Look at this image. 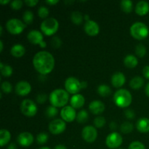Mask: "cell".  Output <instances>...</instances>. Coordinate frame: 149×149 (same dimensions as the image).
I'll list each match as a JSON object with an SVG mask.
<instances>
[{
  "label": "cell",
  "mask_w": 149,
  "mask_h": 149,
  "mask_svg": "<svg viewBox=\"0 0 149 149\" xmlns=\"http://www.w3.org/2000/svg\"><path fill=\"white\" fill-rule=\"evenodd\" d=\"M33 65L35 69L42 75H45L53 70L55 59L51 53L47 51L38 52L33 59Z\"/></svg>",
  "instance_id": "obj_1"
},
{
  "label": "cell",
  "mask_w": 149,
  "mask_h": 149,
  "mask_svg": "<svg viewBox=\"0 0 149 149\" xmlns=\"http://www.w3.org/2000/svg\"><path fill=\"white\" fill-rule=\"evenodd\" d=\"M69 95L66 90L57 89L52 91L49 95V101L52 106L56 108L65 107L68 103Z\"/></svg>",
  "instance_id": "obj_2"
},
{
  "label": "cell",
  "mask_w": 149,
  "mask_h": 149,
  "mask_svg": "<svg viewBox=\"0 0 149 149\" xmlns=\"http://www.w3.org/2000/svg\"><path fill=\"white\" fill-rule=\"evenodd\" d=\"M113 100L118 107L127 108L132 103V95L128 90L120 89L115 93Z\"/></svg>",
  "instance_id": "obj_3"
},
{
  "label": "cell",
  "mask_w": 149,
  "mask_h": 149,
  "mask_svg": "<svg viewBox=\"0 0 149 149\" xmlns=\"http://www.w3.org/2000/svg\"><path fill=\"white\" fill-rule=\"evenodd\" d=\"M130 33L132 37L138 40L146 39L149 34L148 28L142 22H136L130 28Z\"/></svg>",
  "instance_id": "obj_4"
},
{
  "label": "cell",
  "mask_w": 149,
  "mask_h": 149,
  "mask_svg": "<svg viewBox=\"0 0 149 149\" xmlns=\"http://www.w3.org/2000/svg\"><path fill=\"white\" fill-rule=\"evenodd\" d=\"M41 30L46 36H51L57 32L59 28L58 21L54 17H49L44 20L41 24Z\"/></svg>",
  "instance_id": "obj_5"
},
{
  "label": "cell",
  "mask_w": 149,
  "mask_h": 149,
  "mask_svg": "<svg viewBox=\"0 0 149 149\" xmlns=\"http://www.w3.org/2000/svg\"><path fill=\"white\" fill-rule=\"evenodd\" d=\"M26 26L21 20L16 18L10 19L6 23L7 30L12 34H19L24 30Z\"/></svg>",
  "instance_id": "obj_6"
},
{
  "label": "cell",
  "mask_w": 149,
  "mask_h": 149,
  "mask_svg": "<svg viewBox=\"0 0 149 149\" xmlns=\"http://www.w3.org/2000/svg\"><path fill=\"white\" fill-rule=\"evenodd\" d=\"M20 110L25 116L32 117L35 116L37 112V106L31 100L26 99L22 101L20 105Z\"/></svg>",
  "instance_id": "obj_7"
},
{
  "label": "cell",
  "mask_w": 149,
  "mask_h": 149,
  "mask_svg": "<svg viewBox=\"0 0 149 149\" xmlns=\"http://www.w3.org/2000/svg\"><path fill=\"white\" fill-rule=\"evenodd\" d=\"M65 88L70 94L77 95L81 90V82L74 77H69L65 81Z\"/></svg>",
  "instance_id": "obj_8"
},
{
  "label": "cell",
  "mask_w": 149,
  "mask_h": 149,
  "mask_svg": "<svg viewBox=\"0 0 149 149\" xmlns=\"http://www.w3.org/2000/svg\"><path fill=\"white\" fill-rule=\"evenodd\" d=\"M122 142H123V138H122V135L118 132H115L109 134L106 140V146L109 148L111 149L119 148L122 145Z\"/></svg>",
  "instance_id": "obj_9"
},
{
  "label": "cell",
  "mask_w": 149,
  "mask_h": 149,
  "mask_svg": "<svg viewBox=\"0 0 149 149\" xmlns=\"http://www.w3.org/2000/svg\"><path fill=\"white\" fill-rule=\"evenodd\" d=\"M66 127L65 121L62 119H57L55 120L52 121L49 125V132L53 135H59L64 132Z\"/></svg>",
  "instance_id": "obj_10"
},
{
  "label": "cell",
  "mask_w": 149,
  "mask_h": 149,
  "mask_svg": "<svg viewBox=\"0 0 149 149\" xmlns=\"http://www.w3.org/2000/svg\"><path fill=\"white\" fill-rule=\"evenodd\" d=\"M27 39L33 45H39L42 48H45L46 47V43L43 41V35L39 31L33 30L29 32L28 33Z\"/></svg>",
  "instance_id": "obj_11"
},
{
  "label": "cell",
  "mask_w": 149,
  "mask_h": 149,
  "mask_svg": "<svg viewBox=\"0 0 149 149\" xmlns=\"http://www.w3.org/2000/svg\"><path fill=\"white\" fill-rule=\"evenodd\" d=\"M81 136L86 142L93 143L97 138V132L94 127L86 126L81 131Z\"/></svg>",
  "instance_id": "obj_12"
},
{
  "label": "cell",
  "mask_w": 149,
  "mask_h": 149,
  "mask_svg": "<svg viewBox=\"0 0 149 149\" xmlns=\"http://www.w3.org/2000/svg\"><path fill=\"white\" fill-rule=\"evenodd\" d=\"M61 116L63 120L67 122H71L77 118L75 109L70 106H66L62 109Z\"/></svg>",
  "instance_id": "obj_13"
},
{
  "label": "cell",
  "mask_w": 149,
  "mask_h": 149,
  "mask_svg": "<svg viewBox=\"0 0 149 149\" xmlns=\"http://www.w3.org/2000/svg\"><path fill=\"white\" fill-rule=\"evenodd\" d=\"M17 143L23 147L30 146L33 142V136L28 132H21L17 138Z\"/></svg>",
  "instance_id": "obj_14"
},
{
  "label": "cell",
  "mask_w": 149,
  "mask_h": 149,
  "mask_svg": "<svg viewBox=\"0 0 149 149\" xmlns=\"http://www.w3.org/2000/svg\"><path fill=\"white\" fill-rule=\"evenodd\" d=\"M84 29L86 33L91 36H96V35L98 34L99 31H100V27H99L98 24L95 21L90 20L88 21H86Z\"/></svg>",
  "instance_id": "obj_15"
},
{
  "label": "cell",
  "mask_w": 149,
  "mask_h": 149,
  "mask_svg": "<svg viewBox=\"0 0 149 149\" xmlns=\"http://www.w3.org/2000/svg\"><path fill=\"white\" fill-rule=\"evenodd\" d=\"M31 90V86L28 81H20L16 84L15 92L20 96L27 95Z\"/></svg>",
  "instance_id": "obj_16"
},
{
  "label": "cell",
  "mask_w": 149,
  "mask_h": 149,
  "mask_svg": "<svg viewBox=\"0 0 149 149\" xmlns=\"http://www.w3.org/2000/svg\"><path fill=\"white\" fill-rule=\"evenodd\" d=\"M89 109L94 114H100L105 110V105L100 100H93L89 105Z\"/></svg>",
  "instance_id": "obj_17"
},
{
  "label": "cell",
  "mask_w": 149,
  "mask_h": 149,
  "mask_svg": "<svg viewBox=\"0 0 149 149\" xmlns=\"http://www.w3.org/2000/svg\"><path fill=\"white\" fill-rule=\"evenodd\" d=\"M126 79L124 74L121 72H116L112 76L111 84L116 88H119L125 84Z\"/></svg>",
  "instance_id": "obj_18"
},
{
  "label": "cell",
  "mask_w": 149,
  "mask_h": 149,
  "mask_svg": "<svg viewBox=\"0 0 149 149\" xmlns=\"http://www.w3.org/2000/svg\"><path fill=\"white\" fill-rule=\"evenodd\" d=\"M84 102H85L84 97L80 94L74 95V96H72L71 100H70L71 106L74 108V109H80V108L82 107L84 104Z\"/></svg>",
  "instance_id": "obj_19"
},
{
  "label": "cell",
  "mask_w": 149,
  "mask_h": 149,
  "mask_svg": "<svg viewBox=\"0 0 149 149\" xmlns=\"http://www.w3.org/2000/svg\"><path fill=\"white\" fill-rule=\"evenodd\" d=\"M149 12V4L146 1H140L135 6V13L143 16L148 14Z\"/></svg>",
  "instance_id": "obj_20"
},
{
  "label": "cell",
  "mask_w": 149,
  "mask_h": 149,
  "mask_svg": "<svg viewBox=\"0 0 149 149\" xmlns=\"http://www.w3.org/2000/svg\"><path fill=\"white\" fill-rule=\"evenodd\" d=\"M137 130L140 132L146 133L149 132V119L148 118H141L137 122Z\"/></svg>",
  "instance_id": "obj_21"
},
{
  "label": "cell",
  "mask_w": 149,
  "mask_h": 149,
  "mask_svg": "<svg viewBox=\"0 0 149 149\" xmlns=\"http://www.w3.org/2000/svg\"><path fill=\"white\" fill-rule=\"evenodd\" d=\"M11 54L15 58H20V57L23 56V55L26 52V49L22 45H15L12 47L11 48Z\"/></svg>",
  "instance_id": "obj_22"
},
{
  "label": "cell",
  "mask_w": 149,
  "mask_h": 149,
  "mask_svg": "<svg viewBox=\"0 0 149 149\" xmlns=\"http://www.w3.org/2000/svg\"><path fill=\"white\" fill-rule=\"evenodd\" d=\"M124 63H125V66L127 67V68H133L137 66L138 63V61L136 57L132 55H129L125 57V60H124Z\"/></svg>",
  "instance_id": "obj_23"
},
{
  "label": "cell",
  "mask_w": 149,
  "mask_h": 149,
  "mask_svg": "<svg viewBox=\"0 0 149 149\" xmlns=\"http://www.w3.org/2000/svg\"><path fill=\"white\" fill-rule=\"evenodd\" d=\"M11 138L10 132L5 129H1L0 131V146L3 147L9 143Z\"/></svg>",
  "instance_id": "obj_24"
},
{
  "label": "cell",
  "mask_w": 149,
  "mask_h": 149,
  "mask_svg": "<svg viewBox=\"0 0 149 149\" xmlns=\"http://www.w3.org/2000/svg\"><path fill=\"white\" fill-rule=\"evenodd\" d=\"M144 84V79L141 77H135L132 79L130 82V86L132 89L138 90L141 88Z\"/></svg>",
  "instance_id": "obj_25"
},
{
  "label": "cell",
  "mask_w": 149,
  "mask_h": 149,
  "mask_svg": "<svg viewBox=\"0 0 149 149\" xmlns=\"http://www.w3.org/2000/svg\"><path fill=\"white\" fill-rule=\"evenodd\" d=\"M97 93L102 97H107L111 93V90L110 87L106 84H101L97 87Z\"/></svg>",
  "instance_id": "obj_26"
},
{
  "label": "cell",
  "mask_w": 149,
  "mask_h": 149,
  "mask_svg": "<svg viewBox=\"0 0 149 149\" xmlns=\"http://www.w3.org/2000/svg\"><path fill=\"white\" fill-rule=\"evenodd\" d=\"M0 68H1V74L3 77H9L13 74V68L10 65L4 64L3 63H0Z\"/></svg>",
  "instance_id": "obj_27"
},
{
  "label": "cell",
  "mask_w": 149,
  "mask_h": 149,
  "mask_svg": "<svg viewBox=\"0 0 149 149\" xmlns=\"http://www.w3.org/2000/svg\"><path fill=\"white\" fill-rule=\"evenodd\" d=\"M71 19L74 24L79 25L83 21V15L80 12L74 11L71 13Z\"/></svg>",
  "instance_id": "obj_28"
},
{
  "label": "cell",
  "mask_w": 149,
  "mask_h": 149,
  "mask_svg": "<svg viewBox=\"0 0 149 149\" xmlns=\"http://www.w3.org/2000/svg\"><path fill=\"white\" fill-rule=\"evenodd\" d=\"M121 8L125 13H130L132 10V1L130 0H123L121 1Z\"/></svg>",
  "instance_id": "obj_29"
},
{
  "label": "cell",
  "mask_w": 149,
  "mask_h": 149,
  "mask_svg": "<svg viewBox=\"0 0 149 149\" xmlns=\"http://www.w3.org/2000/svg\"><path fill=\"white\" fill-rule=\"evenodd\" d=\"M77 120L80 124H84L87 122V121L88 120V113L86 111V110H81L77 113Z\"/></svg>",
  "instance_id": "obj_30"
},
{
  "label": "cell",
  "mask_w": 149,
  "mask_h": 149,
  "mask_svg": "<svg viewBox=\"0 0 149 149\" xmlns=\"http://www.w3.org/2000/svg\"><path fill=\"white\" fill-rule=\"evenodd\" d=\"M120 130L122 133L128 134L132 131V130H133V125L130 122H125L121 125Z\"/></svg>",
  "instance_id": "obj_31"
},
{
  "label": "cell",
  "mask_w": 149,
  "mask_h": 149,
  "mask_svg": "<svg viewBox=\"0 0 149 149\" xmlns=\"http://www.w3.org/2000/svg\"><path fill=\"white\" fill-rule=\"evenodd\" d=\"M135 53L139 58H143L146 54V48L145 45L143 44H139L137 45L136 48H135Z\"/></svg>",
  "instance_id": "obj_32"
},
{
  "label": "cell",
  "mask_w": 149,
  "mask_h": 149,
  "mask_svg": "<svg viewBox=\"0 0 149 149\" xmlns=\"http://www.w3.org/2000/svg\"><path fill=\"white\" fill-rule=\"evenodd\" d=\"M58 113V111L56 107L53 106H49L47 109H46V112H45V114L47 116L48 118H54L57 116Z\"/></svg>",
  "instance_id": "obj_33"
},
{
  "label": "cell",
  "mask_w": 149,
  "mask_h": 149,
  "mask_svg": "<svg viewBox=\"0 0 149 149\" xmlns=\"http://www.w3.org/2000/svg\"><path fill=\"white\" fill-rule=\"evenodd\" d=\"M23 21L26 23V24H31L32 23L33 20V14L32 13L31 11L29 10H26L23 15Z\"/></svg>",
  "instance_id": "obj_34"
},
{
  "label": "cell",
  "mask_w": 149,
  "mask_h": 149,
  "mask_svg": "<svg viewBox=\"0 0 149 149\" xmlns=\"http://www.w3.org/2000/svg\"><path fill=\"white\" fill-rule=\"evenodd\" d=\"M48 135L45 132H41L36 137V141L39 144H45L48 141Z\"/></svg>",
  "instance_id": "obj_35"
},
{
  "label": "cell",
  "mask_w": 149,
  "mask_h": 149,
  "mask_svg": "<svg viewBox=\"0 0 149 149\" xmlns=\"http://www.w3.org/2000/svg\"><path fill=\"white\" fill-rule=\"evenodd\" d=\"M106 119L103 116H97L95 119L94 125L96 127L102 128L105 125H106Z\"/></svg>",
  "instance_id": "obj_36"
},
{
  "label": "cell",
  "mask_w": 149,
  "mask_h": 149,
  "mask_svg": "<svg viewBox=\"0 0 149 149\" xmlns=\"http://www.w3.org/2000/svg\"><path fill=\"white\" fill-rule=\"evenodd\" d=\"M1 90H2L4 93L9 94V93H11L12 90H13V86H12V84H10L9 81H4V82H2V84H1Z\"/></svg>",
  "instance_id": "obj_37"
},
{
  "label": "cell",
  "mask_w": 149,
  "mask_h": 149,
  "mask_svg": "<svg viewBox=\"0 0 149 149\" xmlns=\"http://www.w3.org/2000/svg\"><path fill=\"white\" fill-rule=\"evenodd\" d=\"M38 15L41 18H47L49 15V10L47 7L42 6L38 10Z\"/></svg>",
  "instance_id": "obj_38"
},
{
  "label": "cell",
  "mask_w": 149,
  "mask_h": 149,
  "mask_svg": "<svg viewBox=\"0 0 149 149\" xmlns=\"http://www.w3.org/2000/svg\"><path fill=\"white\" fill-rule=\"evenodd\" d=\"M61 45H62V41L58 36H54L52 37V40H51V45L52 47L54 48H59L61 47Z\"/></svg>",
  "instance_id": "obj_39"
},
{
  "label": "cell",
  "mask_w": 149,
  "mask_h": 149,
  "mask_svg": "<svg viewBox=\"0 0 149 149\" xmlns=\"http://www.w3.org/2000/svg\"><path fill=\"white\" fill-rule=\"evenodd\" d=\"M128 149H146L145 146L139 141H134L129 146Z\"/></svg>",
  "instance_id": "obj_40"
},
{
  "label": "cell",
  "mask_w": 149,
  "mask_h": 149,
  "mask_svg": "<svg viewBox=\"0 0 149 149\" xmlns=\"http://www.w3.org/2000/svg\"><path fill=\"white\" fill-rule=\"evenodd\" d=\"M23 6V1L20 0H15L13 1L10 4V7L14 10H20Z\"/></svg>",
  "instance_id": "obj_41"
},
{
  "label": "cell",
  "mask_w": 149,
  "mask_h": 149,
  "mask_svg": "<svg viewBox=\"0 0 149 149\" xmlns=\"http://www.w3.org/2000/svg\"><path fill=\"white\" fill-rule=\"evenodd\" d=\"M125 116L128 119H133L135 118V113L132 109H127V110H125Z\"/></svg>",
  "instance_id": "obj_42"
},
{
  "label": "cell",
  "mask_w": 149,
  "mask_h": 149,
  "mask_svg": "<svg viewBox=\"0 0 149 149\" xmlns=\"http://www.w3.org/2000/svg\"><path fill=\"white\" fill-rule=\"evenodd\" d=\"M47 96L44 93H40L36 97V100L39 103H44L47 100Z\"/></svg>",
  "instance_id": "obj_43"
},
{
  "label": "cell",
  "mask_w": 149,
  "mask_h": 149,
  "mask_svg": "<svg viewBox=\"0 0 149 149\" xmlns=\"http://www.w3.org/2000/svg\"><path fill=\"white\" fill-rule=\"evenodd\" d=\"M38 2H39L38 0H26V1H25V3H26L28 6H29V7H33V6L36 5Z\"/></svg>",
  "instance_id": "obj_44"
},
{
  "label": "cell",
  "mask_w": 149,
  "mask_h": 149,
  "mask_svg": "<svg viewBox=\"0 0 149 149\" xmlns=\"http://www.w3.org/2000/svg\"><path fill=\"white\" fill-rule=\"evenodd\" d=\"M143 74L146 79H149V65H146L143 69Z\"/></svg>",
  "instance_id": "obj_45"
},
{
  "label": "cell",
  "mask_w": 149,
  "mask_h": 149,
  "mask_svg": "<svg viewBox=\"0 0 149 149\" xmlns=\"http://www.w3.org/2000/svg\"><path fill=\"white\" fill-rule=\"evenodd\" d=\"M109 127H110L111 130H116L117 128V125H116L115 122H111L110 123V125H109Z\"/></svg>",
  "instance_id": "obj_46"
},
{
  "label": "cell",
  "mask_w": 149,
  "mask_h": 149,
  "mask_svg": "<svg viewBox=\"0 0 149 149\" xmlns=\"http://www.w3.org/2000/svg\"><path fill=\"white\" fill-rule=\"evenodd\" d=\"M58 2V0H48V1H46V3L50 4V5H54V4H57Z\"/></svg>",
  "instance_id": "obj_47"
},
{
  "label": "cell",
  "mask_w": 149,
  "mask_h": 149,
  "mask_svg": "<svg viewBox=\"0 0 149 149\" xmlns=\"http://www.w3.org/2000/svg\"><path fill=\"white\" fill-rule=\"evenodd\" d=\"M55 149H67V148L64 145H62V144H59V145H57L56 146H55Z\"/></svg>",
  "instance_id": "obj_48"
},
{
  "label": "cell",
  "mask_w": 149,
  "mask_h": 149,
  "mask_svg": "<svg viewBox=\"0 0 149 149\" xmlns=\"http://www.w3.org/2000/svg\"><path fill=\"white\" fill-rule=\"evenodd\" d=\"M7 149H17V146H16L15 144L12 143L10 144V146H9Z\"/></svg>",
  "instance_id": "obj_49"
},
{
  "label": "cell",
  "mask_w": 149,
  "mask_h": 149,
  "mask_svg": "<svg viewBox=\"0 0 149 149\" xmlns=\"http://www.w3.org/2000/svg\"><path fill=\"white\" fill-rule=\"evenodd\" d=\"M81 89H84L87 87V83L86 81H83L81 82Z\"/></svg>",
  "instance_id": "obj_50"
},
{
  "label": "cell",
  "mask_w": 149,
  "mask_h": 149,
  "mask_svg": "<svg viewBox=\"0 0 149 149\" xmlns=\"http://www.w3.org/2000/svg\"><path fill=\"white\" fill-rule=\"evenodd\" d=\"M145 92H146V95L149 97V83L148 84H147L146 87Z\"/></svg>",
  "instance_id": "obj_51"
},
{
  "label": "cell",
  "mask_w": 149,
  "mask_h": 149,
  "mask_svg": "<svg viewBox=\"0 0 149 149\" xmlns=\"http://www.w3.org/2000/svg\"><path fill=\"white\" fill-rule=\"evenodd\" d=\"M10 2V0H0V3L1 4H7V3Z\"/></svg>",
  "instance_id": "obj_52"
},
{
  "label": "cell",
  "mask_w": 149,
  "mask_h": 149,
  "mask_svg": "<svg viewBox=\"0 0 149 149\" xmlns=\"http://www.w3.org/2000/svg\"><path fill=\"white\" fill-rule=\"evenodd\" d=\"M2 50H3V42H2V41H0V51H1V52H2Z\"/></svg>",
  "instance_id": "obj_53"
},
{
  "label": "cell",
  "mask_w": 149,
  "mask_h": 149,
  "mask_svg": "<svg viewBox=\"0 0 149 149\" xmlns=\"http://www.w3.org/2000/svg\"><path fill=\"white\" fill-rule=\"evenodd\" d=\"M84 17H85V20H87V21L90 20H89V15H86L84 16Z\"/></svg>",
  "instance_id": "obj_54"
},
{
  "label": "cell",
  "mask_w": 149,
  "mask_h": 149,
  "mask_svg": "<svg viewBox=\"0 0 149 149\" xmlns=\"http://www.w3.org/2000/svg\"><path fill=\"white\" fill-rule=\"evenodd\" d=\"M39 149H50V148H48V147H42V148H40Z\"/></svg>",
  "instance_id": "obj_55"
},
{
  "label": "cell",
  "mask_w": 149,
  "mask_h": 149,
  "mask_svg": "<svg viewBox=\"0 0 149 149\" xmlns=\"http://www.w3.org/2000/svg\"><path fill=\"white\" fill-rule=\"evenodd\" d=\"M0 31H1V35L2 34V27H0Z\"/></svg>",
  "instance_id": "obj_56"
},
{
  "label": "cell",
  "mask_w": 149,
  "mask_h": 149,
  "mask_svg": "<svg viewBox=\"0 0 149 149\" xmlns=\"http://www.w3.org/2000/svg\"><path fill=\"white\" fill-rule=\"evenodd\" d=\"M118 149H123V148H118Z\"/></svg>",
  "instance_id": "obj_57"
}]
</instances>
